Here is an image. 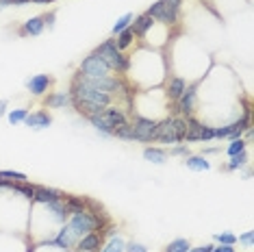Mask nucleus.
<instances>
[{
	"label": "nucleus",
	"mask_w": 254,
	"mask_h": 252,
	"mask_svg": "<svg viewBox=\"0 0 254 252\" xmlns=\"http://www.w3.org/2000/svg\"><path fill=\"white\" fill-rule=\"evenodd\" d=\"M91 55L100 57V59L109 65V70H115L118 74H124L130 67V59L124 53H120V50H118L115 39H107V42H102Z\"/></svg>",
	"instance_id": "1"
},
{
	"label": "nucleus",
	"mask_w": 254,
	"mask_h": 252,
	"mask_svg": "<svg viewBox=\"0 0 254 252\" xmlns=\"http://www.w3.org/2000/svg\"><path fill=\"white\" fill-rule=\"evenodd\" d=\"M185 133H187V122L185 118H165L163 122L157 124V139L161 144H178L185 141Z\"/></svg>",
	"instance_id": "2"
},
{
	"label": "nucleus",
	"mask_w": 254,
	"mask_h": 252,
	"mask_svg": "<svg viewBox=\"0 0 254 252\" xmlns=\"http://www.w3.org/2000/svg\"><path fill=\"white\" fill-rule=\"evenodd\" d=\"M70 96H72V100H76V102H91V105H100V107H109L113 102L111 94L94 89V87H89V85H85L80 81H72Z\"/></svg>",
	"instance_id": "3"
},
{
	"label": "nucleus",
	"mask_w": 254,
	"mask_h": 252,
	"mask_svg": "<svg viewBox=\"0 0 254 252\" xmlns=\"http://www.w3.org/2000/svg\"><path fill=\"white\" fill-rule=\"evenodd\" d=\"M146 13L152 20L165 22V24H176L178 18H181V4L172 2V0H157Z\"/></svg>",
	"instance_id": "4"
},
{
	"label": "nucleus",
	"mask_w": 254,
	"mask_h": 252,
	"mask_svg": "<svg viewBox=\"0 0 254 252\" xmlns=\"http://www.w3.org/2000/svg\"><path fill=\"white\" fill-rule=\"evenodd\" d=\"M109 72H111V70H109V65L100 59V57H96V55L85 57L83 63H80V67H78V74H80V76H85V78H102V76H111Z\"/></svg>",
	"instance_id": "5"
},
{
	"label": "nucleus",
	"mask_w": 254,
	"mask_h": 252,
	"mask_svg": "<svg viewBox=\"0 0 254 252\" xmlns=\"http://www.w3.org/2000/svg\"><path fill=\"white\" fill-rule=\"evenodd\" d=\"M157 124L154 120L143 118V116H135L132 120V128H135V141L141 144H150V141L157 139Z\"/></svg>",
	"instance_id": "6"
},
{
	"label": "nucleus",
	"mask_w": 254,
	"mask_h": 252,
	"mask_svg": "<svg viewBox=\"0 0 254 252\" xmlns=\"http://www.w3.org/2000/svg\"><path fill=\"white\" fill-rule=\"evenodd\" d=\"M195 100H198V91H195V85H189V87L183 91L181 98L176 100L178 113H181L183 118L193 116V111H195Z\"/></svg>",
	"instance_id": "7"
},
{
	"label": "nucleus",
	"mask_w": 254,
	"mask_h": 252,
	"mask_svg": "<svg viewBox=\"0 0 254 252\" xmlns=\"http://www.w3.org/2000/svg\"><path fill=\"white\" fill-rule=\"evenodd\" d=\"M78 239H80L78 235L74 233L72 228L65 224V226H63L59 233H57V237H55V239H53V242H50V244H53V246H57V248H59V250H72V248H76Z\"/></svg>",
	"instance_id": "8"
},
{
	"label": "nucleus",
	"mask_w": 254,
	"mask_h": 252,
	"mask_svg": "<svg viewBox=\"0 0 254 252\" xmlns=\"http://www.w3.org/2000/svg\"><path fill=\"white\" fill-rule=\"evenodd\" d=\"M50 85H53V76H48V74H35L26 81V87L31 89L33 96H44Z\"/></svg>",
	"instance_id": "9"
},
{
	"label": "nucleus",
	"mask_w": 254,
	"mask_h": 252,
	"mask_svg": "<svg viewBox=\"0 0 254 252\" xmlns=\"http://www.w3.org/2000/svg\"><path fill=\"white\" fill-rule=\"evenodd\" d=\"M63 193L59 189H53V187H37L35 185V193H33V202L37 204H48V202H55V200H61Z\"/></svg>",
	"instance_id": "10"
},
{
	"label": "nucleus",
	"mask_w": 254,
	"mask_h": 252,
	"mask_svg": "<svg viewBox=\"0 0 254 252\" xmlns=\"http://www.w3.org/2000/svg\"><path fill=\"white\" fill-rule=\"evenodd\" d=\"M44 105L48 109H65L72 105V96L70 91H53V94L46 96Z\"/></svg>",
	"instance_id": "11"
},
{
	"label": "nucleus",
	"mask_w": 254,
	"mask_h": 252,
	"mask_svg": "<svg viewBox=\"0 0 254 252\" xmlns=\"http://www.w3.org/2000/svg\"><path fill=\"white\" fill-rule=\"evenodd\" d=\"M100 248H102V235L100 233L83 235L76 244V250H83V252H98Z\"/></svg>",
	"instance_id": "12"
},
{
	"label": "nucleus",
	"mask_w": 254,
	"mask_h": 252,
	"mask_svg": "<svg viewBox=\"0 0 254 252\" xmlns=\"http://www.w3.org/2000/svg\"><path fill=\"white\" fill-rule=\"evenodd\" d=\"M24 124L31 126V128H48L50 124H53V118L48 116V111H35V113H28V116L24 118Z\"/></svg>",
	"instance_id": "13"
},
{
	"label": "nucleus",
	"mask_w": 254,
	"mask_h": 252,
	"mask_svg": "<svg viewBox=\"0 0 254 252\" xmlns=\"http://www.w3.org/2000/svg\"><path fill=\"white\" fill-rule=\"evenodd\" d=\"M44 28H46L44 18H42V15H35V18H28L24 22V26L20 28V35H33V37H37V35H42V33H44Z\"/></svg>",
	"instance_id": "14"
},
{
	"label": "nucleus",
	"mask_w": 254,
	"mask_h": 252,
	"mask_svg": "<svg viewBox=\"0 0 254 252\" xmlns=\"http://www.w3.org/2000/svg\"><path fill=\"white\" fill-rule=\"evenodd\" d=\"M102 116L107 118V122L113 126V130L118 128V126H122V124H126L128 122V118H126V113L122 111V109H118V107H105V111H102Z\"/></svg>",
	"instance_id": "15"
},
{
	"label": "nucleus",
	"mask_w": 254,
	"mask_h": 252,
	"mask_svg": "<svg viewBox=\"0 0 254 252\" xmlns=\"http://www.w3.org/2000/svg\"><path fill=\"white\" fill-rule=\"evenodd\" d=\"M185 89H187V81H185V78H181V76H172L170 81H167V98L176 102V100L183 96Z\"/></svg>",
	"instance_id": "16"
},
{
	"label": "nucleus",
	"mask_w": 254,
	"mask_h": 252,
	"mask_svg": "<svg viewBox=\"0 0 254 252\" xmlns=\"http://www.w3.org/2000/svg\"><path fill=\"white\" fill-rule=\"evenodd\" d=\"M135 22H132V31H135V37H143L146 33L152 28V24H154V20L150 18L148 13H141V15H137V18H132Z\"/></svg>",
	"instance_id": "17"
},
{
	"label": "nucleus",
	"mask_w": 254,
	"mask_h": 252,
	"mask_svg": "<svg viewBox=\"0 0 254 252\" xmlns=\"http://www.w3.org/2000/svg\"><path fill=\"white\" fill-rule=\"evenodd\" d=\"M185 165L193 172H204V170L211 168V163L206 161V157H200V154H189V157H185Z\"/></svg>",
	"instance_id": "18"
},
{
	"label": "nucleus",
	"mask_w": 254,
	"mask_h": 252,
	"mask_svg": "<svg viewBox=\"0 0 254 252\" xmlns=\"http://www.w3.org/2000/svg\"><path fill=\"white\" fill-rule=\"evenodd\" d=\"M65 209H67V213L74 215V213H80V211H85L87 209V200L85 198H78V196H65Z\"/></svg>",
	"instance_id": "19"
},
{
	"label": "nucleus",
	"mask_w": 254,
	"mask_h": 252,
	"mask_svg": "<svg viewBox=\"0 0 254 252\" xmlns=\"http://www.w3.org/2000/svg\"><path fill=\"white\" fill-rule=\"evenodd\" d=\"M46 209L53 213L59 222H65L67 217H70V213H67V209H65V202H63V198L61 200H55V202H48V204H44Z\"/></svg>",
	"instance_id": "20"
},
{
	"label": "nucleus",
	"mask_w": 254,
	"mask_h": 252,
	"mask_svg": "<svg viewBox=\"0 0 254 252\" xmlns=\"http://www.w3.org/2000/svg\"><path fill=\"white\" fill-rule=\"evenodd\" d=\"M143 159L150 163H157V165H163L167 161V152L161 150V148H146L143 150Z\"/></svg>",
	"instance_id": "21"
},
{
	"label": "nucleus",
	"mask_w": 254,
	"mask_h": 252,
	"mask_svg": "<svg viewBox=\"0 0 254 252\" xmlns=\"http://www.w3.org/2000/svg\"><path fill=\"white\" fill-rule=\"evenodd\" d=\"M132 42H135V31H132V28L128 26L126 31H122V33L118 35V39H115V46H118L120 53H124L128 46H132Z\"/></svg>",
	"instance_id": "22"
},
{
	"label": "nucleus",
	"mask_w": 254,
	"mask_h": 252,
	"mask_svg": "<svg viewBox=\"0 0 254 252\" xmlns=\"http://www.w3.org/2000/svg\"><path fill=\"white\" fill-rule=\"evenodd\" d=\"M89 122L94 124V128H96V130H100L102 135H113V126L107 122V118L102 116V113H100V116H91V118H89Z\"/></svg>",
	"instance_id": "23"
},
{
	"label": "nucleus",
	"mask_w": 254,
	"mask_h": 252,
	"mask_svg": "<svg viewBox=\"0 0 254 252\" xmlns=\"http://www.w3.org/2000/svg\"><path fill=\"white\" fill-rule=\"evenodd\" d=\"M124 246H126L124 239L120 235H115L105 244V248H100V252H124Z\"/></svg>",
	"instance_id": "24"
},
{
	"label": "nucleus",
	"mask_w": 254,
	"mask_h": 252,
	"mask_svg": "<svg viewBox=\"0 0 254 252\" xmlns=\"http://www.w3.org/2000/svg\"><path fill=\"white\" fill-rule=\"evenodd\" d=\"M115 137H120V139H128V141H135V128H132L130 122H126L122 126H118V128L113 130Z\"/></svg>",
	"instance_id": "25"
},
{
	"label": "nucleus",
	"mask_w": 254,
	"mask_h": 252,
	"mask_svg": "<svg viewBox=\"0 0 254 252\" xmlns=\"http://www.w3.org/2000/svg\"><path fill=\"white\" fill-rule=\"evenodd\" d=\"M246 163H248V154H246V152H239V154H235V157H230V161L226 163V170H228V172L241 170Z\"/></svg>",
	"instance_id": "26"
},
{
	"label": "nucleus",
	"mask_w": 254,
	"mask_h": 252,
	"mask_svg": "<svg viewBox=\"0 0 254 252\" xmlns=\"http://www.w3.org/2000/svg\"><path fill=\"white\" fill-rule=\"evenodd\" d=\"M0 179L7 181V183H26V174L22 172H11V170H0Z\"/></svg>",
	"instance_id": "27"
},
{
	"label": "nucleus",
	"mask_w": 254,
	"mask_h": 252,
	"mask_svg": "<svg viewBox=\"0 0 254 252\" xmlns=\"http://www.w3.org/2000/svg\"><path fill=\"white\" fill-rule=\"evenodd\" d=\"M189 248H191V246H189V239H174V242H170L167 244V248L163 250V252H189Z\"/></svg>",
	"instance_id": "28"
},
{
	"label": "nucleus",
	"mask_w": 254,
	"mask_h": 252,
	"mask_svg": "<svg viewBox=\"0 0 254 252\" xmlns=\"http://www.w3.org/2000/svg\"><path fill=\"white\" fill-rule=\"evenodd\" d=\"M132 18H135L132 13H124L122 18H120V20L113 24V35H120L122 31H126V28H128V26L132 24Z\"/></svg>",
	"instance_id": "29"
},
{
	"label": "nucleus",
	"mask_w": 254,
	"mask_h": 252,
	"mask_svg": "<svg viewBox=\"0 0 254 252\" xmlns=\"http://www.w3.org/2000/svg\"><path fill=\"white\" fill-rule=\"evenodd\" d=\"M246 146H248L246 139H241V137H239V139H233L228 144V148H226L228 157H235V154H239V152H246Z\"/></svg>",
	"instance_id": "30"
},
{
	"label": "nucleus",
	"mask_w": 254,
	"mask_h": 252,
	"mask_svg": "<svg viewBox=\"0 0 254 252\" xmlns=\"http://www.w3.org/2000/svg\"><path fill=\"white\" fill-rule=\"evenodd\" d=\"M13 191L24 193V198H31V200H33V193H35V185H28V181H26V183H15V185H13Z\"/></svg>",
	"instance_id": "31"
},
{
	"label": "nucleus",
	"mask_w": 254,
	"mask_h": 252,
	"mask_svg": "<svg viewBox=\"0 0 254 252\" xmlns=\"http://www.w3.org/2000/svg\"><path fill=\"white\" fill-rule=\"evenodd\" d=\"M26 116H28V111H26V109H13V111H11L7 118H9V122L15 126V124L24 122V118H26Z\"/></svg>",
	"instance_id": "32"
},
{
	"label": "nucleus",
	"mask_w": 254,
	"mask_h": 252,
	"mask_svg": "<svg viewBox=\"0 0 254 252\" xmlns=\"http://www.w3.org/2000/svg\"><path fill=\"white\" fill-rule=\"evenodd\" d=\"M215 242L217 244H226V246H235L237 244V237L233 233H217L215 235Z\"/></svg>",
	"instance_id": "33"
},
{
	"label": "nucleus",
	"mask_w": 254,
	"mask_h": 252,
	"mask_svg": "<svg viewBox=\"0 0 254 252\" xmlns=\"http://www.w3.org/2000/svg\"><path fill=\"white\" fill-rule=\"evenodd\" d=\"M213 139H215V128H213V126H204V124H202L200 141H213Z\"/></svg>",
	"instance_id": "34"
},
{
	"label": "nucleus",
	"mask_w": 254,
	"mask_h": 252,
	"mask_svg": "<svg viewBox=\"0 0 254 252\" xmlns=\"http://www.w3.org/2000/svg\"><path fill=\"white\" fill-rule=\"evenodd\" d=\"M124 252H148V248L143 244H137V242H130L124 246Z\"/></svg>",
	"instance_id": "35"
},
{
	"label": "nucleus",
	"mask_w": 254,
	"mask_h": 252,
	"mask_svg": "<svg viewBox=\"0 0 254 252\" xmlns=\"http://www.w3.org/2000/svg\"><path fill=\"white\" fill-rule=\"evenodd\" d=\"M170 154H174V157H189L191 152H189L187 146H174V148L170 150Z\"/></svg>",
	"instance_id": "36"
},
{
	"label": "nucleus",
	"mask_w": 254,
	"mask_h": 252,
	"mask_svg": "<svg viewBox=\"0 0 254 252\" xmlns=\"http://www.w3.org/2000/svg\"><path fill=\"white\" fill-rule=\"evenodd\" d=\"M237 242L239 244H244V246H252V233L248 231V233H244L241 237H237Z\"/></svg>",
	"instance_id": "37"
},
{
	"label": "nucleus",
	"mask_w": 254,
	"mask_h": 252,
	"mask_svg": "<svg viewBox=\"0 0 254 252\" xmlns=\"http://www.w3.org/2000/svg\"><path fill=\"white\" fill-rule=\"evenodd\" d=\"M42 18H44V24H48V28H53V24H55V18H57V13H55V11H50V13L42 15Z\"/></svg>",
	"instance_id": "38"
},
{
	"label": "nucleus",
	"mask_w": 254,
	"mask_h": 252,
	"mask_svg": "<svg viewBox=\"0 0 254 252\" xmlns=\"http://www.w3.org/2000/svg\"><path fill=\"white\" fill-rule=\"evenodd\" d=\"M211 252H235L233 246H226V244H219V246H213Z\"/></svg>",
	"instance_id": "39"
},
{
	"label": "nucleus",
	"mask_w": 254,
	"mask_h": 252,
	"mask_svg": "<svg viewBox=\"0 0 254 252\" xmlns=\"http://www.w3.org/2000/svg\"><path fill=\"white\" fill-rule=\"evenodd\" d=\"M213 250V244H206V246H198V248H189V252H211Z\"/></svg>",
	"instance_id": "40"
},
{
	"label": "nucleus",
	"mask_w": 254,
	"mask_h": 252,
	"mask_svg": "<svg viewBox=\"0 0 254 252\" xmlns=\"http://www.w3.org/2000/svg\"><path fill=\"white\" fill-rule=\"evenodd\" d=\"M7 113V100H0V118Z\"/></svg>",
	"instance_id": "41"
},
{
	"label": "nucleus",
	"mask_w": 254,
	"mask_h": 252,
	"mask_svg": "<svg viewBox=\"0 0 254 252\" xmlns=\"http://www.w3.org/2000/svg\"><path fill=\"white\" fill-rule=\"evenodd\" d=\"M31 2H35V4H48V2H55V0H31Z\"/></svg>",
	"instance_id": "42"
},
{
	"label": "nucleus",
	"mask_w": 254,
	"mask_h": 252,
	"mask_svg": "<svg viewBox=\"0 0 254 252\" xmlns=\"http://www.w3.org/2000/svg\"><path fill=\"white\" fill-rule=\"evenodd\" d=\"M31 0H11V4H28Z\"/></svg>",
	"instance_id": "43"
},
{
	"label": "nucleus",
	"mask_w": 254,
	"mask_h": 252,
	"mask_svg": "<svg viewBox=\"0 0 254 252\" xmlns=\"http://www.w3.org/2000/svg\"><path fill=\"white\" fill-rule=\"evenodd\" d=\"M172 2H176V4H183V0H172Z\"/></svg>",
	"instance_id": "44"
},
{
	"label": "nucleus",
	"mask_w": 254,
	"mask_h": 252,
	"mask_svg": "<svg viewBox=\"0 0 254 252\" xmlns=\"http://www.w3.org/2000/svg\"><path fill=\"white\" fill-rule=\"evenodd\" d=\"M74 252H83V250H74Z\"/></svg>",
	"instance_id": "45"
}]
</instances>
